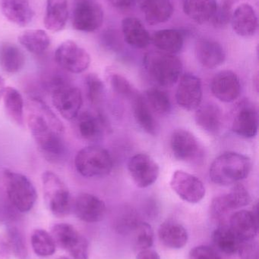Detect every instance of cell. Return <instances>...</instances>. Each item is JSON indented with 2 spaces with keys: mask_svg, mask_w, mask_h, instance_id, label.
Listing matches in <instances>:
<instances>
[{
  "mask_svg": "<svg viewBox=\"0 0 259 259\" xmlns=\"http://www.w3.org/2000/svg\"><path fill=\"white\" fill-rule=\"evenodd\" d=\"M44 201L49 211L58 218L69 214L71 208V195L62 180L53 171L47 170L41 176Z\"/></svg>",
  "mask_w": 259,
  "mask_h": 259,
  "instance_id": "5",
  "label": "cell"
},
{
  "mask_svg": "<svg viewBox=\"0 0 259 259\" xmlns=\"http://www.w3.org/2000/svg\"><path fill=\"white\" fill-rule=\"evenodd\" d=\"M130 100H132L133 115L137 124L147 134L156 135L158 124L144 97L136 91Z\"/></svg>",
  "mask_w": 259,
  "mask_h": 259,
  "instance_id": "29",
  "label": "cell"
},
{
  "mask_svg": "<svg viewBox=\"0 0 259 259\" xmlns=\"http://www.w3.org/2000/svg\"><path fill=\"white\" fill-rule=\"evenodd\" d=\"M6 81L3 78V76L0 75V100L3 98V94H4L5 90H6Z\"/></svg>",
  "mask_w": 259,
  "mask_h": 259,
  "instance_id": "48",
  "label": "cell"
},
{
  "mask_svg": "<svg viewBox=\"0 0 259 259\" xmlns=\"http://www.w3.org/2000/svg\"><path fill=\"white\" fill-rule=\"evenodd\" d=\"M57 259H70V258H67V257H65V256H61V257H59V258H58Z\"/></svg>",
  "mask_w": 259,
  "mask_h": 259,
  "instance_id": "49",
  "label": "cell"
},
{
  "mask_svg": "<svg viewBox=\"0 0 259 259\" xmlns=\"http://www.w3.org/2000/svg\"><path fill=\"white\" fill-rule=\"evenodd\" d=\"M122 31L126 44L133 48H146L151 44L152 36L143 23L135 17H128L123 20Z\"/></svg>",
  "mask_w": 259,
  "mask_h": 259,
  "instance_id": "24",
  "label": "cell"
},
{
  "mask_svg": "<svg viewBox=\"0 0 259 259\" xmlns=\"http://www.w3.org/2000/svg\"><path fill=\"white\" fill-rule=\"evenodd\" d=\"M141 9L145 21L152 26L168 21L174 12L171 0H143Z\"/></svg>",
  "mask_w": 259,
  "mask_h": 259,
  "instance_id": "28",
  "label": "cell"
},
{
  "mask_svg": "<svg viewBox=\"0 0 259 259\" xmlns=\"http://www.w3.org/2000/svg\"><path fill=\"white\" fill-rule=\"evenodd\" d=\"M55 62L61 69L71 74H81L91 64L89 53L72 40L61 44L55 51Z\"/></svg>",
  "mask_w": 259,
  "mask_h": 259,
  "instance_id": "8",
  "label": "cell"
},
{
  "mask_svg": "<svg viewBox=\"0 0 259 259\" xmlns=\"http://www.w3.org/2000/svg\"><path fill=\"white\" fill-rule=\"evenodd\" d=\"M75 119L79 135L88 141L100 140L106 127L105 119L101 115H94L89 112L79 113Z\"/></svg>",
  "mask_w": 259,
  "mask_h": 259,
  "instance_id": "23",
  "label": "cell"
},
{
  "mask_svg": "<svg viewBox=\"0 0 259 259\" xmlns=\"http://www.w3.org/2000/svg\"><path fill=\"white\" fill-rule=\"evenodd\" d=\"M114 7L119 9H127L133 6L137 0H109Z\"/></svg>",
  "mask_w": 259,
  "mask_h": 259,
  "instance_id": "45",
  "label": "cell"
},
{
  "mask_svg": "<svg viewBox=\"0 0 259 259\" xmlns=\"http://www.w3.org/2000/svg\"><path fill=\"white\" fill-rule=\"evenodd\" d=\"M158 236L161 243L170 249H182L188 243L189 234L187 229L176 221L167 220L161 224Z\"/></svg>",
  "mask_w": 259,
  "mask_h": 259,
  "instance_id": "26",
  "label": "cell"
},
{
  "mask_svg": "<svg viewBox=\"0 0 259 259\" xmlns=\"http://www.w3.org/2000/svg\"><path fill=\"white\" fill-rule=\"evenodd\" d=\"M76 170L85 178H99L110 173L113 160L106 149L89 146L79 151L75 158Z\"/></svg>",
  "mask_w": 259,
  "mask_h": 259,
  "instance_id": "6",
  "label": "cell"
},
{
  "mask_svg": "<svg viewBox=\"0 0 259 259\" xmlns=\"http://www.w3.org/2000/svg\"><path fill=\"white\" fill-rule=\"evenodd\" d=\"M143 65L149 77L161 87H171L180 78L182 64L173 54L152 51L146 53Z\"/></svg>",
  "mask_w": 259,
  "mask_h": 259,
  "instance_id": "3",
  "label": "cell"
},
{
  "mask_svg": "<svg viewBox=\"0 0 259 259\" xmlns=\"http://www.w3.org/2000/svg\"><path fill=\"white\" fill-rule=\"evenodd\" d=\"M75 213L81 221L87 223H97L104 219L106 212L105 202L90 193H81L75 201Z\"/></svg>",
  "mask_w": 259,
  "mask_h": 259,
  "instance_id": "17",
  "label": "cell"
},
{
  "mask_svg": "<svg viewBox=\"0 0 259 259\" xmlns=\"http://www.w3.org/2000/svg\"><path fill=\"white\" fill-rule=\"evenodd\" d=\"M52 102L61 116L71 121L80 113L83 99L80 89L68 83L52 93Z\"/></svg>",
  "mask_w": 259,
  "mask_h": 259,
  "instance_id": "13",
  "label": "cell"
},
{
  "mask_svg": "<svg viewBox=\"0 0 259 259\" xmlns=\"http://www.w3.org/2000/svg\"><path fill=\"white\" fill-rule=\"evenodd\" d=\"M109 83L114 92L120 96L130 99L136 90L129 83V80L121 74H111L109 76Z\"/></svg>",
  "mask_w": 259,
  "mask_h": 259,
  "instance_id": "41",
  "label": "cell"
},
{
  "mask_svg": "<svg viewBox=\"0 0 259 259\" xmlns=\"http://www.w3.org/2000/svg\"><path fill=\"white\" fill-rule=\"evenodd\" d=\"M18 42L27 51L35 55L44 53L50 45V38L43 30H29L18 36Z\"/></svg>",
  "mask_w": 259,
  "mask_h": 259,
  "instance_id": "35",
  "label": "cell"
},
{
  "mask_svg": "<svg viewBox=\"0 0 259 259\" xmlns=\"http://www.w3.org/2000/svg\"><path fill=\"white\" fill-rule=\"evenodd\" d=\"M127 167L131 178L139 188L150 187L159 177V165L147 154H136L131 157Z\"/></svg>",
  "mask_w": 259,
  "mask_h": 259,
  "instance_id": "12",
  "label": "cell"
},
{
  "mask_svg": "<svg viewBox=\"0 0 259 259\" xmlns=\"http://www.w3.org/2000/svg\"><path fill=\"white\" fill-rule=\"evenodd\" d=\"M3 181L9 201L20 212L30 211L38 199V193L31 181L25 175L5 169Z\"/></svg>",
  "mask_w": 259,
  "mask_h": 259,
  "instance_id": "4",
  "label": "cell"
},
{
  "mask_svg": "<svg viewBox=\"0 0 259 259\" xmlns=\"http://www.w3.org/2000/svg\"><path fill=\"white\" fill-rule=\"evenodd\" d=\"M51 236L56 246L68 252L74 259H89L88 240L74 226L59 223L52 228Z\"/></svg>",
  "mask_w": 259,
  "mask_h": 259,
  "instance_id": "7",
  "label": "cell"
},
{
  "mask_svg": "<svg viewBox=\"0 0 259 259\" xmlns=\"http://www.w3.org/2000/svg\"><path fill=\"white\" fill-rule=\"evenodd\" d=\"M238 252L240 259H258V246L253 240L243 243Z\"/></svg>",
  "mask_w": 259,
  "mask_h": 259,
  "instance_id": "44",
  "label": "cell"
},
{
  "mask_svg": "<svg viewBox=\"0 0 259 259\" xmlns=\"http://www.w3.org/2000/svg\"><path fill=\"white\" fill-rule=\"evenodd\" d=\"M6 240L9 245L11 252L18 259H26L27 249L25 240L22 233L15 226L6 228Z\"/></svg>",
  "mask_w": 259,
  "mask_h": 259,
  "instance_id": "38",
  "label": "cell"
},
{
  "mask_svg": "<svg viewBox=\"0 0 259 259\" xmlns=\"http://www.w3.org/2000/svg\"><path fill=\"white\" fill-rule=\"evenodd\" d=\"M151 42L159 51L175 55L183 47L184 38L181 32L174 29H164L154 33Z\"/></svg>",
  "mask_w": 259,
  "mask_h": 259,
  "instance_id": "31",
  "label": "cell"
},
{
  "mask_svg": "<svg viewBox=\"0 0 259 259\" xmlns=\"http://www.w3.org/2000/svg\"><path fill=\"white\" fill-rule=\"evenodd\" d=\"M233 30L242 37H250L258 29V18L251 5L243 3L236 8L231 18Z\"/></svg>",
  "mask_w": 259,
  "mask_h": 259,
  "instance_id": "20",
  "label": "cell"
},
{
  "mask_svg": "<svg viewBox=\"0 0 259 259\" xmlns=\"http://www.w3.org/2000/svg\"><path fill=\"white\" fill-rule=\"evenodd\" d=\"M146 103L152 111L159 115H167L171 109V102L168 94L158 88H149L145 92Z\"/></svg>",
  "mask_w": 259,
  "mask_h": 259,
  "instance_id": "37",
  "label": "cell"
},
{
  "mask_svg": "<svg viewBox=\"0 0 259 259\" xmlns=\"http://www.w3.org/2000/svg\"><path fill=\"white\" fill-rule=\"evenodd\" d=\"M32 249L40 257H49L56 252V245L51 234L45 230L36 229L30 237Z\"/></svg>",
  "mask_w": 259,
  "mask_h": 259,
  "instance_id": "36",
  "label": "cell"
},
{
  "mask_svg": "<svg viewBox=\"0 0 259 259\" xmlns=\"http://www.w3.org/2000/svg\"><path fill=\"white\" fill-rule=\"evenodd\" d=\"M134 247L138 252L150 249L154 243V231L146 222H138L135 227Z\"/></svg>",
  "mask_w": 259,
  "mask_h": 259,
  "instance_id": "40",
  "label": "cell"
},
{
  "mask_svg": "<svg viewBox=\"0 0 259 259\" xmlns=\"http://www.w3.org/2000/svg\"><path fill=\"white\" fill-rule=\"evenodd\" d=\"M232 13V3L230 0H225L221 5L217 6V10L211 22L214 27L221 28L231 22Z\"/></svg>",
  "mask_w": 259,
  "mask_h": 259,
  "instance_id": "42",
  "label": "cell"
},
{
  "mask_svg": "<svg viewBox=\"0 0 259 259\" xmlns=\"http://www.w3.org/2000/svg\"><path fill=\"white\" fill-rule=\"evenodd\" d=\"M1 9L8 21L20 27L30 24L34 16L30 0H2Z\"/></svg>",
  "mask_w": 259,
  "mask_h": 259,
  "instance_id": "22",
  "label": "cell"
},
{
  "mask_svg": "<svg viewBox=\"0 0 259 259\" xmlns=\"http://www.w3.org/2000/svg\"><path fill=\"white\" fill-rule=\"evenodd\" d=\"M68 18L67 0H47L44 24L50 31H62Z\"/></svg>",
  "mask_w": 259,
  "mask_h": 259,
  "instance_id": "25",
  "label": "cell"
},
{
  "mask_svg": "<svg viewBox=\"0 0 259 259\" xmlns=\"http://www.w3.org/2000/svg\"><path fill=\"white\" fill-rule=\"evenodd\" d=\"M170 148L176 159L192 161L199 153L197 139L190 131L179 129L173 131L170 137Z\"/></svg>",
  "mask_w": 259,
  "mask_h": 259,
  "instance_id": "18",
  "label": "cell"
},
{
  "mask_svg": "<svg viewBox=\"0 0 259 259\" xmlns=\"http://www.w3.org/2000/svg\"><path fill=\"white\" fill-rule=\"evenodd\" d=\"M2 99L8 116L15 124L23 127L24 124V103L19 91L12 87H6Z\"/></svg>",
  "mask_w": 259,
  "mask_h": 259,
  "instance_id": "32",
  "label": "cell"
},
{
  "mask_svg": "<svg viewBox=\"0 0 259 259\" xmlns=\"http://www.w3.org/2000/svg\"><path fill=\"white\" fill-rule=\"evenodd\" d=\"M196 111L195 119L199 127L211 134L220 132L223 126V113L219 106L207 103L201 105Z\"/></svg>",
  "mask_w": 259,
  "mask_h": 259,
  "instance_id": "27",
  "label": "cell"
},
{
  "mask_svg": "<svg viewBox=\"0 0 259 259\" xmlns=\"http://www.w3.org/2000/svg\"><path fill=\"white\" fill-rule=\"evenodd\" d=\"M136 259H161L158 252L151 249L140 251L137 255Z\"/></svg>",
  "mask_w": 259,
  "mask_h": 259,
  "instance_id": "47",
  "label": "cell"
},
{
  "mask_svg": "<svg viewBox=\"0 0 259 259\" xmlns=\"http://www.w3.org/2000/svg\"><path fill=\"white\" fill-rule=\"evenodd\" d=\"M177 104L187 111L196 110L202 105V86L201 79L194 74L180 77L176 93Z\"/></svg>",
  "mask_w": 259,
  "mask_h": 259,
  "instance_id": "15",
  "label": "cell"
},
{
  "mask_svg": "<svg viewBox=\"0 0 259 259\" xmlns=\"http://www.w3.org/2000/svg\"><path fill=\"white\" fill-rule=\"evenodd\" d=\"M211 90L217 100L232 103L239 98L241 93L240 77L231 70L220 71L213 77Z\"/></svg>",
  "mask_w": 259,
  "mask_h": 259,
  "instance_id": "16",
  "label": "cell"
},
{
  "mask_svg": "<svg viewBox=\"0 0 259 259\" xmlns=\"http://www.w3.org/2000/svg\"><path fill=\"white\" fill-rule=\"evenodd\" d=\"M229 227L243 243L252 241L258 234V219L255 211L241 210L230 218Z\"/></svg>",
  "mask_w": 259,
  "mask_h": 259,
  "instance_id": "19",
  "label": "cell"
},
{
  "mask_svg": "<svg viewBox=\"0 0 259 259\" xmlns=\"http://www.w3.org/2000/svg\"><path fill=\"white\" fill-rule=\"evenodd\" d=\"M103 8L96 0H77L72 12V26L76 30L91 33L103 22Z\"/></svg>",
  "mask_w": 259,
  "mask_h": 259,
  "instance_id": "9",
  "label": "cell"
},
{
  "mask_svg": "<svg viewBox=\"0 0 259 259\" xmlns=\"http://www.w3.org/2000/svg\"><path fill=\"white\" fill-rule=\"evenodd\" d=\"M25 64V56L15 44H3L0 47V66L6 72L15 74L19 72Z\"/></svg>",
  "mask_w": 259,
  "mask_h": 259,
  "instance_id": "33",
  "label": "cell"
},
{
  "mask_svg": "<svg viewBox=\"0 0 259 259\" xmlns=\"http://www.w3.org/2000/svg\"><path fill=\"white\" fill-rule=\"evenodd\" d=\"M250 202L251 196L247 189L237 183L230 193L213 199L210 211L213 219L222 222L231 211L246 206Z\"/></svg>",
  "mask_w": 259,
  "mask_h": 259,
  "instance_id": "10",
  "label": "cell"
},
{
  "mask_svg": "<svg viewBox=\"0 0 259 259\" xmlns=\"http://www.w3.org/2000/svg\"><path fill=\"white\" fill-rule=\"evenodd\" d=\"M232 118V130L237 135L248 139L258 134V110L250 102H240L235 108Z\"/></svg>",
  "mask_w": 259,
  "mask_h": 259,
  "instance_id": "14",
  "label": "cell"
},
{
  "mask_svg": "<svg viewBox=\"0 0 259 259\" xmlns=\"http://www.w3.org/2000/svg\"><path fill=\"white\" fill-rule=\"evenodd\" d=\"M217 6L216 0H185L183 11L192 21L203 24L211 21Z\"/></svg>",
  "mask_w": 259,
  "mask_h": 259,
  "instance_id": "30",
  "label": "cell"
},
{
  "mask_svg": "<svg viewBox=\"0 0 259 259\" xmlns=\"http://www.w3.org/2000/svg\"><path fill=\"white\" fill-rule=\"evenodd\" d=\"M198 62L208 69H214L221 65L226 59L223 47L217 41L202 38L199 39L195 49Z\"/></svg>",
  "mask_w": 259,
  "mask_h": 259,
  "instance_id": "21",
  "label": "cell"
},
{
  "mask_svg": "<svg viewBox=\"0 0 259 259\" xmlns=\"http://www.w3.org/2000/svg\"><path fill=\"white\" fill-rule=\"evenodd\" d=\"M87 97L93 106H99L104 98L105 86L97 74L91 73L85 77Z\"/></svg>",
  "mask_w": 259,
  "mask_h": 259,
  "instance_id": "39",
  "label": "cell"
},
{
  "mask_svg": "<svg viewBox=\"0 0 259 259\" xmlns=\"http://www.w3.org/2000/svg\"><path fill=\"white\" fill-rule=\"evenodd\" d=\"M27 127L38 149L47 158L56 159L63 155L62 139L65 127L49 106L38 97L29 100Z\"/></svg>",
  "mask_w": 259,
  "mask_h": 259,
  "instance_id": "1",
  "label": "cell"
},
{
  "mask_svg": "<svg viewBox=\"0 0 259 259\" xmlns=\"http://www.w3.org/2000/svg\"><path fill=\"white\" fill-rule=\"evenodd\" d=\"M170 187L179 198L189 203H199L205 196L203 182L195 175L183 170H177L173 174Z\"/></svg>",
  "mask_w": 259,
  "mask_h": 259,
  "instance_id": "11",
  "label": "cell"
},
{
  "mask_svg": "<svg viewBox=\"0 0 259 259\" xmlns=\"http://www.w3.org/2000/svg\"><path fill=\"white\" fill-rule=\"evenodd\" d=\"M212 240L219 250L227 255L238 252L243 242L234 234L229 225H220L213 232Z\"/></svg>",
  "mask_w": 259,
  "mask_h": 259,
  "instance_id": "34",
  "label": "cell"
},
{
  "mask_svg": "<svg viewBox=\"0 0 259 259\" xmlns=\"http://www.w3.org/2000/svg\"><path fill=\"white\" fill-rule=\"evenodd\" d=\"M11 254L12 252L6 238L0 237V259H9Z\"/></svg>",
  "mask_w": 259,
  "mask_h": 259,
  "instance_id": "46",
  "label": "cell"
},
{
  "mask_svg": "<svg viewBox=\"0 0 259 259\" xmlns=\"http://www.w3.org/2000/svg\"><path fill=\"white\" fill-rule=\"evenodd\" d=\"M188 259H221L217 251L208 246H196L189 253Z\"/></svg>",
  "mask_w": 259,
  "mask_h": 259,
  "instance_id": "43",
  "label": "cell"
},
{
  "mask_svg": "<svg viewBox=\"0 0 259 259\" xmlns=\"http://www.w3.org/2000/svg\"><path fill=\"white\" fill-rule=\"evenodd\" d=\"M249 157L237 152H225L214 159L209 169V177L214 184L229 186L246 179L252 170Z\"/></svg>",
  "mask_w": 259,
  "mask_h": 259,
  "instance_id": "2",
  "label": "cell"
}]
</instances>
